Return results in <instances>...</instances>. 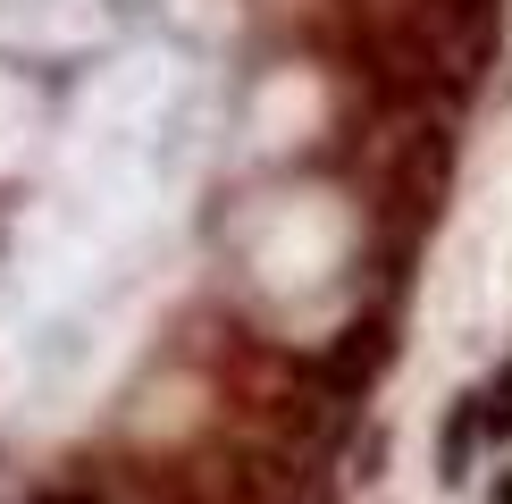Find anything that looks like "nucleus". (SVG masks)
Returning <instances> with one entry per match:
<instances>
[{
    "label": "nucleus",
    "mask_w": 512,
    "mask_h": 504,
    "mask_svg": "<svg viewBox=\"0 0 512 504\" xmlns=\"http://www.w3.org/2000/svg\"><path fill=\"white\" fill-rule=\"evenodd\" d=\"M487 504H512V471H496V496H487Z\"/></svg>",
    "instance_id": "7ed1b4c3"
},
{
    "label": "nucleus",
    "mask_w": 512,
    "mask_h": 504,
    "mask_svg": "<svg viewBox=\"0 0 512 504\" xmlns=\"http://www.w3.org/2000/svg\"><path fill=\"white\" fill-rule=\"evenodd\" d=\"M378 362H387V320H353V328H345V345L328 353V387H336V395L370 387Z\"/></svg>",
    "instance_id": "f257e3e1"
},
{
    "label": "nucleus",
    "mask_w": 512,
    "mask_h": 504,
    "mask_svg": "<svg viewBox=\"0 0 512 504\" xmlns=\"http://www.w3.org/2000/svg\"><path fill=\"white\" fill-rule=\"evenodd\" d=\"M479 429L487 437H512V362H496V378H487V387H479Z\"/></svg>",
    "instance_id": "f03ea898"
}]
</instances>
